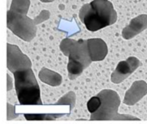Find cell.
Returning <instances> with one entry per match:
<instances>
[{"label": "cell", "instance_id": "16", "mask_svg": "<svg viewBox=\"0 0 147 124\" xmlns=\"http://www.w3.org/2000/svg\"><path fill=\"white\" fill-rule=\"evenodd\" d=\"M101 104H102V101L100 97L97 95L91 97L87 102V109L88 112H91V114H93L99 109Z\"/></svg>", "mask_w": 147, "mask_h": 124}, {"label": "cell", "instance_id": "19", "mask_svg": "<svg viewBox=\"0 0 147 124\" xmlns=\"http://www.w3.org/2000/svg\"><path fill=\"white\" fill-rule=\"evenodd\" d=\"M41 2H44V3H49V2H54L55 0H39Z\"/></svg>", "mask_w": 147, "mask_h": 124}, {"label": "cell", "instance_id": "7", "mask_svg": "<svg viewBox=\"0 0 147 124\" xmlns=\"http://www.w3.org/2000/svg\"><path fill=\"white\" fill-rule=\"evenodd\" d=\"M141 65V61L136 57H129L126 60L120 61L111 75V81L116 84L120 83Z\"/></svg>", "mask_w": 147, "mask_h": 124}, {"label": "cell", "instance_id": "5", "mask_svg": "<svg viewBox=\"0 0 147 124\" xmlns=\"http://www.w3.org/2000/svg\"><path fill=\"white\" fill-rule=\"evenodd\" d=\"M59 49L69 60L77 61L87 68L91 65V60L88 52L87 40H75L66 38L61 41Z\"/></svg>", "mask_w": 147, "mask_h": 124}, {"label": "cell", "instance_id": "4", "mask_svg": "<svg viewBox=\"0 0 147 124\" xmlns=\"http://www.w3.org/2000/svg\"><path fill=\"white\" fill-rule=\"evenodd\" d=\"M26 12L8 10L7 13V28L18 37L30 42L36 36L37 24L35 19H31Z\"/></svg>", "mask_w": 147, "mask_h": 124}, {"label": "cell", "instance_id": "2", "mask_svg": "<svg viewBox=\"0 0 147 124\" xmlns=\"http://www.w3.org/2000/svg\"><path fill=\"white\" fill-rule=\"evenodd\" d=\"M15 91L21 105H41L40 87L33 70L18 71L13 73Z\"/></svg>", "mask_w": 147, "mask_h": 124}, {"label": "cell", "instance_id": "9", "mask_svg": "<svg viewBox=\"0 0 147 124\" xmlns=\"http://www.w3.org/2000/svg\"><path fill=\"white\" fill-rule=\"evenodd\" d=\"M146 28L147 15L142 14L130 20L129 24L123 28L122 31V37L124 39H131Z\"/></svg>", "mask_w": 147, "mask_h": 124}, {"label": "cell", "instance_id": "3", "mask_svg": "<svg viewBox=\"0 0 147 124\" xmlns=\"http://www.w3.org/2000/svg\"><path fill=\"white\" fill-rule=\"evenodd\" d=\"M97 96L100 97L102 104L96 112L91 114L90 121H141L134 115L119 113L120 98L116 91L103 89Z\"/></svg>", "mask_w": 147, "mask_h": 124}, {"label": "cell", "instance_id": "6", "mask_svg": "<svg viewBox=\"0 0 147 124\" xmlns=\"http://www.w3.org/2000/svg\"><path fill=\"white\" fill-rule=\"evenodd\" d=\"M7 67L12 73L30 69L32 62L28 57L23 54L17 45L7 44Z\"/></svg>", "mask_w": 147, "mask_h": 124}, {"label": "cell", "instance_id": "14", "mask_svg": "<svg viewBox=\"0 0 147 124\" xmlns=\"http://www.w3.org/2000/svg\"><path fill=\"white\" fill-rule=\"evenodd\" d=\"M30 0H12L9 10L16 12L28 13L30 7Z\"/></svg>", "mask_w": 147, "mask_h": 124}, {"label": "cell", "instance_id": "11", "mask_svg": "<svg viewBox=\"0 0 147 124\" xmlns=\"http://www.w3.org/2000/svg\"><path fill=\"white\" fill-rule=\"evenodd\" d=\"M38 78L43 83L51 86H58L62 82V77L60 74L45 67H43L39 71Z\"/></svg>", "mask_w": 147, "mask_h": 124}, {"label": "cell", "instance_id": "12", "mask_svg": "<svg viewBox=\"0 0 147 124\" xmlns=\"http://www.w3.org/2000/svg\"><path fill=\"white\" fill-rule=\"evenodd\" d=\"M85 68L83 65L77 61L73 60H68L67 64V73H68V78L70 80H75L78 76L82 74Z\"/></svg>", "mask_w": 147, "mask_h": 124}, {"label": "cell", "instance_id": "1", "mask_svg": "<svg viewBox=\"0 0 147 124\" xmlns=\"http://www.w3.org/2000/svg\"><path fill=\"white\" fill-rule=\"evenodd\" d=\"M79 18L87 30L94 32L115 24L117 15L109 0H93L80 8Z\"/></svg>", "mask_w": 147, "mask_h": 124}, {"label": "cell", "instance_id": "8", "mask_svg": "<svg viewBox=\"0 0 147 124\" xmlns=\"http://www.w3.org/2000/svg\"><path fill=\"white\" fill-rule=\"evenodd\" d=\"M147 94V83L143 80L136 81L125 94L123 103L134 105Z\"/></svg>", "mask_w": 147, "mask_h": 124}, {"label": "cell", "instance_id": "17", "mask_svg": "<svg viewBox=\"0 0 147 124\" xmlns=\"http://www.w3.org/2000/svg\"><path fill=\"white\" fill-rule=\"evenodd\" d=\"M19 114H16L15 112V108L14 106L9 104V103H7V121L15 119L18 118Z\"/></svg>", "mask_w": 147, "mask_h": 124}, {"label": "cell", "instance_id": "10", "mask_svg": "<svg viewBox=\"0 0 147 124\" xmlns=\"http://www.w3.org/2000/svg\"><path fill=\"white\" fill-rule=\"evenodd\" d=\"M87 45L92 62L103 60L107 55V45L102 39H89L87 40Z\"/></svg>", "mask_w": 147, "mask_h": 124}, {"label": "cell", "instance_id": "13", "mask_svg": "<svg viewBox=\"0 0 147 124\" xmlns=\"http://www.w3.org/2000/svg\"><path fill=\"white\" fill-rule=\"evenodd\" d=\"M25 118L27 121H55L65 115V113H25Z\"/></svg>", "mask_w": 147, "mask_h": 124}, {"label": "cell", "instance_id": "15", "mask_svg": "<svg viewBox=\"0 0 147 124\" xmlns=\"http://www.w3.org/2000/svg\"><path fill=\"white\" fill-rule=\"evenodd\" d=\"M76 96L73 91H69L66 94L61 97L57 102L54 104V105H69L70 106V112L75 108L76 105Z\"/></svg>", "mask_w": 147, "mask_h": 124}, {"label": "cell", "instance_id": "18", "mask_svg": "<svg viewBox=\"0 0 147 124\" xmlns=\"http://www.w3.org/2000/svg\"><path fill=\"white\" fill-rule=\"evenodd\" d=\"M12 81L11 77H9V75L7 74V91L12 89Z\"/></svg>", "mask_w": 147, "mask_h": 124}]
</instances>
